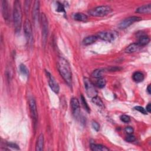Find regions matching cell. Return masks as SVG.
<instances>
[{
  "mask_svg": "<svg viewBox=\"0 0 151 151\" xmlns=\"http://www.w3.org/2000/svg\"><path fill=\"white\" fill-rule=\"evenodd\" d=\"M57 69L61 76L69 86L72 85V74L69 63L63 57H59L57 61Z\"/></svg>",
  "mask_w": 151,
  "mask_h": 151,
  "instance_id": "obj_1",
  "label": "cell"
},
{
  "mask_svg": "<svg viewBox=\"0 0 151 151\" xmlns=\"http://www.w3.org/2000/svg\"><path fill=\"white\" fill-rule=\"evenodd\" d=\"M23 13L21 3L19 1H15L13 7V21L16 32H19L21 28Z\"/></svg>",
  "mask_w": 151,
  "mask_h": 151,
  "instance_id": "obj_2",
  "label": "cell"
},
{
  "mask_svg": "<svg viewBox=\"0 0 151 151\" xmlns=\"http://www.w3.org/2000/svg\"><path fill=\"white\" fill-rule=\"evenodd\" d=\"M112 11V9L108 6H102L95 7L89 11V14L93 17H104Z\"/></svg>",
  "mask_w": 151,
  "mask_h": 151,
  "instance_id": "obj_3",
  "label": "cell"
},
{
  "mask_svg": "<svg viewBox=\"0 0 151 151\" xmlns=\"http://www.w3.org/2000/svg\"><path fill=\"white\" fill-rule=\"evenodd\" d=\"M24 31L26 38V40L29 44H32L33 42L32 30V26L30 21L28 19H26L24 24Z\"/></svg>",
  "mask_w": 151,
  "mask_h": 151,
  "instance_id": "obj_4",
  "label": "cell"
},
{
  "mask_svg": "<svg viewBox=\"0 0 151 151\" xmlns=\"http://www.w3.org/2000/svg\"><path fill=\"white\" fill-rule=\"evenodd\" d=\"M40 19L42 22V37H43V43L45 44L49 32V23L48 20L46 16L43 13L40 16Z\"/></svg>",
  "mask_w": 151,
  "mask_h": 151,
  "instance_id": "obj_5",
  "label": "cell"
},
{
  "mask_svg": "<svg viewBox=\"0 0 151 151\" xmlns=\"http://www.w3.org/2000/svg\"><path fill=\"white\" fill-rule=\"evenodd\" d=\"M84 84L86 90L87 94L89 97H93L97 96V92L95 87L94 85L92 83V82L89 80L88 78H84Z\"/></svg>",
  "mask_w": 151,
  "mask_h": 151,
  "instance_id": "obj_6",
  "label": "cell"
},
{
  "mask_svg": "<svg viewBox=\"0 0 151 151\" xmlns=\"http://www.w3.org/2000/svg\"><path fill=\"white\" fill-rule=\"evenodd\" d=\"M142 18L139 17L137 16H132L128 17L124 20H123L119 25V27L121 29H125L131 26L132 24H133L134 23L140 21Z\"/></svg>",
  "mask_w": 151,
  "mask_h": 151,
  "instance_id": "obj_7",
  "label": "cell"
},
{
  "mask_svg": "<svg viewBox=\"0 0 151 151\" xmlns=\"http://www.w3.org/2000/svg\"><path fill=\"white\" fill-rule=\"evenodd\" d=\"M96 36L97 37L98 39L108 42H111L115 39V34L113 33L112 32L107 31L99 32L97 33Z\"/></svg>",
  "mask_w": 151,
  "mask_h": 151,
  "instance_id": "obj_8",
  "label": "cell"
},
{
  "mask_svg": "<svg viewBox=\"0 0 151 151\" xmlns=\"http://www.w3.org/2000/svg\"><path fill=\"white\" fill-rule=\"evenodd\" d=\"M29 107L31 117L33 119V122L35 125L38 119V113L37 110V106L35 99L33 97H31L29 99Z\"/></svg>",
  "mask_w": 151,
  "mask_h": 151,
  "instance_id": "obj_9",
  "label": "cell"
},
{
  "mask_svg": "<svg viewBox=\"0 0 151 151\" xmlns=\"http://www.w3.org/2000/svg\"><path fill=\"white\" fill-rule=\"evenodd\" d=\"M47 78L49 79V86L51 88V89L56 93H59V91H60V87L59 84L57 83V82H56L55 78L53 76V75H52L49 71H46Z\"/></svg>",
  "mask_w": 151,
  "mask_h": 151,
  "instance_id": "obj_10",
  "label": "cell"
},
{
  "mask_svg": "<svg viewBox=\"0 0 151 151\" xmlns=\"http://www.w3.org/2000/svg\"><path fill=\"white\" fill-rule=\"evenodd\" d=\"M2 4V13L3 16L4 18V20L6 22H8L10 20V10L8 6V3L6 0H3L1 1Z\"/></svg>",
  "mask_w": 151,
  "mask_h": 151,
  "instance_id": "obj_11",
  "label": "cell"
},
{
  "mask_svg": "<svg viewBox=\"0 0 151 151\" xmlns=\"http://www.w3.org/2000/svg\"><path fill=\"white\" fill-rule=\"evenodd\" d=\"M70 104L73 114L75 116H78L79 115L80 109V103L78 99L76 98H72L70 101Z\"/></svg>",
  "mask_w": 151,
  "mask_h": 151,
  "instance_id": "obj_12",
  "label": "cell"
},
{
  "mask_svg": "<svg viewBox=\"0 0 151 151\" xmlns=\"http://www.w3.org/2000/svg\"><path fill=\"white\" fill-rule=\"evenodd\" d=\"M40 2L36 1L34 2L33 10H32V17L34 21H39L40 17Z\"/></svg>",
  "mask_w": 151,
  "mask_h": 151,
  "instance_id": "obj_13",
  "label": "cell"
},
{
  "mask_svg": "<svg viewBox=\"0 0 151 151\" xmlns=\"http://www.w3.org/2000/svg\"><path fill=\"white\" fill-rule=\"evenodd\" d=\"M98 38L96 35H90L85 37L83 40V44L85 46L91 45L97 42Z\"/></svg>",
  "mask_w": 151,
  "mask_h": 151,
  "instance_id": "obj_14",
  "label": "cell"
},
{
  "mask_svg": "<svg viewBox=\"0 0 151 151\" xmlns=\"http://www.w3.org/2000/svg\"><path fill=\"white\" fill-rule=\"evenodd\" d=\"M136 13L139 14H150L151 13V4L144 5L138 8L136 10Z\"/></svg>",
  "mask_w": 151,
  "mask_h": 151,
  "instance_id": "obj_15",
  "label": "cell"
},
{
  "mask_svg": "<svg viewBox=\"0 0 151 151\" xmlns=\"http://www.w3.org/2000/svg\"><path fill=\"white\" fill-rule=\"evenodd\" d=\"M44 146V136L43 134H40L37 139L36 143L35 150L37 151H42L43 149Z\"/></svg>",
  "mask_w": 151,
  "mask_h": 151,
  "instance_id": "obj_16",
  "label": "cell"
},
{
  "mask_svg": "<svg viewBox=\"0 0 151 151\" xmlns=\"http://www.w3.org/2000/svg\"><path fill=\"white\" fill-rule=\"evenodd\" d=\"M132 78L135 82L140 83L143 81L145 76H144V74L142 72L136 71L133 74Z\"/></svg>",
  "mask_w": 151,
  "mask_h": 151,
  "instance_id": "obj_17",
  "label": "cell"
},
{
  "mask_svg": "<svg viewBox=\"0 0 151 151\" xmlns=\"http://www.w3.org/2000/svg\"><path fill=\"white\" fill-rule=\"evenodd\" d=\"M90 149L93 151H108L109 149L107 147L99 144H91Z\"/></svg>",
  "mask_w": 151,
  "mask_h": 151,
  "instance_id": "obj_18",
  "label": "cell"
},
{
  "mask_svg": "<svg viewBox=\"0 0 151 151\" xmlns=\"http://www.w3.org/2000/svg\"><path fill=\"white\" fill-rule=\"evenodd\" d=\"M149 42H150L149 37L147 35H143L139 37L138 44H139V46H145L148 44Z\"/></svg>",
  "mask_w": 151,
  "mask_h": 151,
  "instance_id": "obj_19",
  "label": "cell"
},
{
  "mask_svg": "<svg viewBox=\"0 0 151 151\" xmlns=\"http://www.w3.org/2000/svg\"><path fill=\"white\" fill-rule=\"evenodd\" d=\"M139 46L138 43H133L130 44L125 50V52L127 53H132L137 52L139 49Z\"/></svg>",
  "mask_w": 151,
  "mask_h": 151,
  "instance_id": "obj_20",
  "label": "cell"
},
{
  "mask_svg": "<svg viewBox=\"0 0 151 151\" xmlns=\"http://www.w3.org/2000/svg\"><path fill=\"white\" fill-rule=\"evenodd\" d=\"M73 18L78 21H86L87 20V16L83 13H78L73 15Z\"/></svg>",
  "mask_w": 151,
  "mask_h": 151,
  "instance_id": "obj_21",
  "label": "cell"
},
{
  "mask_svg": "<svg viewBox=\"0 0 151 151\" xmlns=\"http://www.w3.org/2000/svg\"><path fill=\"white\" fill-rule=\"evenodd\" d=\"M92 102L93 103H95V104H96L97 106H100V107H103V106H104L102 100L97 96H96L95 97H93L92 98Z\"/></svg>",
  "mask_w": 151,
  "mask_h": 151,
  "instance_id": "obj_22",
  "label": "cell"
},
{
  "mask_svg": "<svg viewBox=\"0 0 151 151\" xmlns=\"http://www.w3.org/2000/svg\"><path fill=\"white\" fill-rule=\"evenodd\" d=\"M106 83V82L105 79L101 78L98 79V80H97V82L96 83V85L99 88H103L105 86Z\"/></svg>",
  "mask_w": 151,
  "mask_h": 151,
  "instance_id": "obj_23",
  "label": "cell"
},
{
  "mask_svg": "<svg viewBox=\"0 0 151 151\" xmlns=\"http://www.w3.org/2000/svg\"><path fill=\"white\" fill-rule=\"evenodd\" d=\"M81 102H82V104L83 106V107L85 108V109L88 112V113H90V107L86 102V100H85V99L84 98V97L83 96H81Z\"/></svg>",
  "mask_w": 151,
  "mask_h": 151,
  "instance_id": "obj_24",
  "label": "cell"
},
{
  "mask_svg": "<svg viewBox=\"0 0 151 151\" xmlns=\"http://www.w3.org/2000/svg\"><path fill=\"white\" fill-rule=\"evenodd\" d=\"M92 76L97 79L101 78L102 76V70L100 69H97L95 70L92 73Z\"/></svg>",
  "mask_w": 151,
  "mask_h": 151,
  "instance_id": "obj_25",
  "label": "cell"
},
{
  "mask_svg": "<svg viewBox=\"0 0 151 151\" xmlns=\"http://www.w3.org/2000/svg\"><path fill=\"white\" fill-rule=\"evenodd\" d=\"M20 71L21 72V73L24 75H27L28 74V70L27 67L23 64H21L20 66Z\"/></svg>",
  "mask_w": 151,
  "mask_h": 151,
  "instance_id": "obj_26",
  "label": "cell"
},
{
  "mask_svg": "<svg viewBox=\"0 0 151 151\" xmlns=\"http://www.w3.org/2000/svg\"><path fill=\"white\" fill-rule=\"evenodd\" d=\"M121 121H122L124 123H129L131 121V118L129 116L126 115H123L121 116L120 118Z\"/></svg>",
  "mask_w": 151,
  "mask_h": 151,
  "instance_id": "obj_27",
  "label": "cell"
},
{
  "mask_svg": "<svg viewBox=\"0 0 151 151\" xmlns=\"http://www.w3.org/2000/svg\"><path fill=\"white\" fill-rule=\"evenodd\" d=\"M135 110H138V111H139V112H140L141 113H142V114H144V115H146V114H147V111L146 110V109H144L143 107H142V106H136L135 107Z\"/></svg>",
  "mask_w": 151,
  "mask_h": 151,
  "instance_id": "obj_28",
  "label": "cell"
},
{
  "mask_svg": "<svg viewBox=\"0 0 151 151\" xmlns=\"http://www.w3.org/2000/svg\"><path fill=\"white\" fill-rule=\"evenodd\" d=\"M136 140V138L132 134H129L126 138V140L128 142H133Z\"/></svg>",
  "mask_w": 151,
  "mask_h": 151,
  "instance_id": "obj_29",
  "label": "cell"
},
{
  "mask_svg": "<svg viewBox=\"0 0 151 151\" xmlns=\"http://www.w3.org/2000/svg\"><path fill=\"white\" fill-rule=\"evenodd\" d=\"M57 11L59 12H64L65 10H64V5H63L61 3H57Z\"/></svg>",
  "mask_w": 151,
  "mask_h": 151,
  "instance_id": "obj_30",
  "label": "cell"
},
{
  "mask_svg": "<svg viewBox=\"0 0 151 151\" xmlns=\"http://www.w3.org/2000/svg\"><path fill=\"white\" fill-rule=\"evenodd\" d=\"M92 126L93 128L96 131H99L100 129V125L99 123L95 121H93L92 123Z\"/></svg>",
  "mask_w": 151,
  "mask_h": 151,
  "instance_id": "obj_31",
  "label": "cell"
},
{
  "mask_svg": "<svg viewBox=\"0 0 151 151\" xmlns=\"http://www.w3.org/2000/svg\"><path fill=\"white\" fill-rule=\"evenodd\" d=\"M125 131L126 133H128V135L129 134H132L133 132V129L132 128V127H130V126H128V127H126L125 129Z\"/></svg>",
  "mask_w": 151,
  "mask_h": 151,
  "instance_id": "obj_32",
  "label": "cell"
},
{
  "mask_svg": "<svg viewBox=\"0 0 151 151\" xmlns=\"http://www.w3.org/2000/svg\"><path fill=\"white\" fill-rule=\"evenodd\" d=\"M8 146H10V147H12L13 148H16V149H19V147L18 146V145H17L16 143H8Z\"/></svg>",
  "mask_w": 151,
  "mask_h": 151,
  "instance_id": "obj_33",
  "label": "cell"
},
{
  "mask_svg": "<svg viewBox=\"0 0 151 151\" xmlns=\"http://www.w3.org/2000/svg\"><path fill=\"white\" fill-rule=\"evenodd\" d=\"M146 110L148 113H150L151 112V104H150V103H148V104L146 106Z\"/></svg>",
  "mask_w": 151,
  "mask_h": 151,
  "instance_id": "obj_34",
  "label": "cell"
},
{
  "mask_svg": "<svg viewBox=\"0 0 151 151\" xmlns=\"http://www.w3.org/2000/svg\"><path fill=\"white\" fill-rule=\"evenodd\" d=\"M147 92L149 95H150V85H149L147 87Z\"/></svg>",
  "mask_w": 151,
  "mask_h": 151,
  "instance_id": "obj_35",
  "label": "cell"
}]
</instances>
